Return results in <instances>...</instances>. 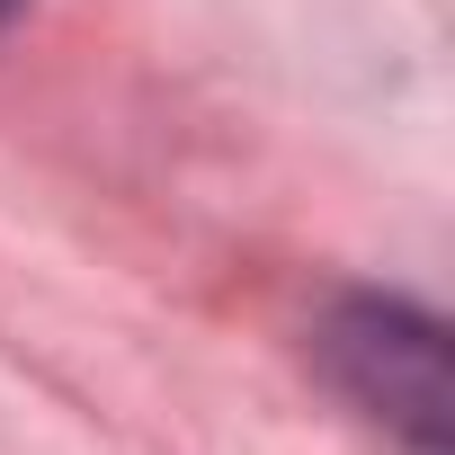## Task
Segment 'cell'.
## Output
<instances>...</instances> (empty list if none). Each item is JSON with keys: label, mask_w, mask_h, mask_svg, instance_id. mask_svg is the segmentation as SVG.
Listing matches in <instances>:
<instances>
[{"label": "cell", "mask_w": 455, "mask_h": 455, "mask_svg": "<svg viewBox=\"0 0 455 455\" xmlns=\"http://www.w3.org/2000/svg\"><path fill=\"white\" fill-rule=\"evenodd\" d=\"M322 375L411 455H446L455 446V375H446V322L411 295H375L348 286L331 295L322 331H313Z\"/></svg>", "instance_id": "cell-1"}, {"label": "cell", "mask_w": 455, "mask_h": 455, "mask_svg": "<svg viewBox=\"0 0 455 455\" xmlns=\"http://www.w3.org/2000/svg\"><path fill=\"white\" fill-rule=\"evenodd\" d=\"M19 10H28V0H0V28H10V19H19Z\"/></svg>", "instance_id": "cell-2"}]
</instances>
